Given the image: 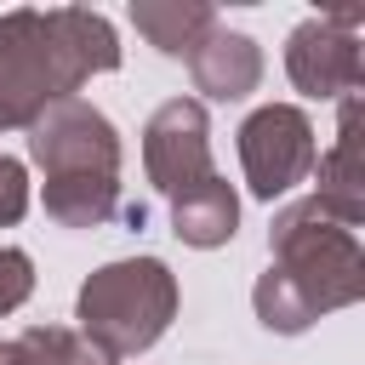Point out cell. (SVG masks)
I'll return each mask as SVG.
<instances>
[{
	"instance_id": "obj_12",
	"label": "cell",
	"mask_w": 365,
	"mask_h": 365,
	"mask_svg": "<svg viewBox=\"0 0 365 365\" xmlns=\"http://www.w3.org/2000/svg\"><path fill=\"white\" fill-rule=\"evenodd\" d=\"M0 365H108L91 342H80L74 331L57 325H29L23 336L0 342Z\"/></svg>"
},
{
	"instance_id": "obj_6",
	"label": "cell",
	"mask_w": 365,
	"mask_h": 365,
	"mask_svg": "<svg viewBox=\"0 0 365 365\" xmlns=\"http://www.w3.org/2000/svg\"><path fill=\"white\" fill-rule=\"evenodd\" d=\"M319 148H314V125L297 103H268L240 125V165L257 200H279L291 194L308 171H314Z\"/></svg>"
},
{
	"instance_id": "obj_9",
	"label": "cell",
	"mask_w": 365,
	"mask_h": 365,
	"mask_svg": "<svg viewBox=\"0 0 365 365\" xmlns=\"http://www.w3.org/2000/svg\"><path fill=\"white\" fill-rule=\"evenodd\" d=\"M188 74H194V86H200L205 97L240 103V97H251L257 80H262V51H257L251 34H234V29L217 23V29L205 34V46L188 57Z\"/></svg>"
},
{
	"instance_id": "obj_13",
	"label": "cell",
	"mask_w": 365,
	"mask_h": 365,
	"mask_svg": "<svg viewBox=\"0 0 365 365\" xmlns=\"http://www.w3.org/2000/svg\"><path fill=\"white\" fill-rule=\"evenodd\" d=\"M34 291V262L17 245H0V314H17Z\"/></svg>"
},
{
	"instance_id": "obj_8",
	"label": "cell",
	"mask_w": 365,
	"mask_h": 365,
	"mask_svg": "<svg viewBox=\"0 0 365 365\" xmlns=\"http://www.w3.org/2000/svg\"><path fill=\"white\" fill-rule=\"evenodd\" d=\"M314 205L325 217H336L342 228L365 222V165H359V97H342V125L331 154L314 160Z\"/></svg>"
},
{
	"instance_id": "obj_3",
	"label": "cell",
	"mask_w": 365,
	"mask_h": 365,
	"mask_svg": "<svg viewBox=\"0 0 365 365\" xmlns=\"http://www.w3.org/2000/svg\"><path fill=\"white\" fill-rule=\"evenodd\" d=\"M74 319H80V342H91L103 359H137L177 319V279L160 257L108 262L80 285Z\"/></svg>"
},
{
	"instance_id": "obj_11",
	"label": "cell",
	"mask_w": 365,
	"mask_h": 365,
	"mask_svg": "<svg viewBox=\"0 0 365 365\" xmlns=\"http://www.w3.org/2000/svg\"><path fill=\"white\" fill-rule=\"evenodd\" d=\"M137 34H148V46H160L165 57H194L205 46V34L217 29V11L200 0H137L131 6Z\"/></svg>"
},
{
	"instance_id": "obj_5",
	"label": "cell",
	"mask_w": 365,
	"mask_h": 365,
	"mask_svg": "<svg viewBox=\"0 0 365 365\" xmlns=\"http://www.w3.org/2000/svg\"><path fill=\"white\" fill-rule=\"evenodd\" d=\"M359 23H365V6H336V11H319V17L297 23V34L285 46L291 86L308 91V97H354L359 74H365Z\"/></svg>"
},
{
	"instance_id": "obj_4",
	"label": "cell",
	"mask_w": 365,
	"mask_h": 365,
	"mask_svg": "<svg viewBox=\"0 0 365 365\" xmlns=\"http://www.w3.org/2000/svg\"><path fill=\"white\" fill-rule=\"evenodd\" d=\"M29 154L46 171V182H86V177L120 182V131L103 108L80 97L51 103L29 125Z\"/></svg>"
},
{
	"instance_id": "obj_10",
	"label": "cell",
	"mask_w": 365,
	"mask_h": 365,
	"mask_svg": "<svg viewBox=\"0 0 365 365\" xmlns=\"http://www.w3.org/2000/svg\"><path fill=\"white\" fill-rule=\"evenodd\" d=\"M234 228H240V200H234V188H228L217 171L171 200V234H177L182 245H194V251L228 245Z\"/></svg>"
},
{
	"instance_id": "obj_7",
	"label": "cell",
	"mask_w": 365,
	"mask_h": 365,
	"mask_svg": "<svg viewBox=\"0 0 365 365\" xmlns=\"http://www.w3.org/2000/svg\"><path fill=\"white\" fill-rule=\"evenodd\" d=\"M143 165H148V182L177 200L182 188L205 182L217 165H211V120H205V103L194 97H171L148 114L143 125Z\"/></svg>"
},
{
	"instance_id": "obj_2",
	"label": "cell",
	"mask_w": 365,
	"mask_h": 365,
	"mask_svg": "<svg viewBox=\"0 0 365 365\" xmlns=\"http://www.w3.org/2000/svg\"><path fill=\"white\" fill-rule=\"evenodd\" d=\"M120 68L108 17L80 6L0 11V125H34L51 103L74 97L91 74Z\"/></svg>"
},
{
	"instance_id": "obj_14",
	"label": "cell",
	"mask_w": 365,
	"mask_h": 365,
	"mask_svg": "<svg viewBox=\"0 0 365 365\" xmlns=\"http://www.w3.org/2000/svg\"><path fill=\"white\" fill-rule=\"evenodd\" d=\"M23 211H29V171H23V160L0 154V228H11Z\"/></svg>"
},
{
	"instance_id": "obj_1",
	"label": "cell",
	"mask_w": 365,
	"mask_h": 365,
	"mask_svg": "<svg viewBox=\"0 0 365 365\" xmlns=\"http://www.w3.org/2000/svg\"><path fill=\"white\" fill-rule=\"evenodd\" d=\"M268 274L251 291V308L268 331L297 336L314 319L354 308L365 297V251L359 234L342 228L336 217H325L314 200H297L274 217L268 228Z\"/></svg>"
}]
</instances>
